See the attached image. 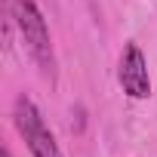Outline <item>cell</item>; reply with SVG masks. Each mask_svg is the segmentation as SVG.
Returning <instances> with one entry per match:
<instances>
[{"label":"cell","instance_id":"3","mask_svg":"<svg viewBox=\"0 0 157 157\" xmlns=\"http://www.w3.org/2000/svg\"><path fill=\"white\" fill-rule=\"evenodd\" d=\"M117 80L129 99H148L151 96V77H148V62L136 43H126L117 68Z\"/></svg>","mask_w":157,"mask_h":157},{"label":"cell","instance_id":"4","mask_svg":"<svg viewBox=\"0 0 157 157\" xmlns=\"http://www.w3.org/2000/svg\"><path fill=\"white\" fill-rule=\"evenodd\" d=\"M3 157H13V154H10V151H3Z\"/></svg>","mask_w":157,"mask_h":157},{"label":"cell","instance_id":"1","mask_svg":"<svg viewBox=\"0 0 157 157\" xmlns=\"http://www.w3.org/2000/svg\"><path fill=\"white\" fill-rule=\"evenodd\" d=\"M10 19L16 22L28 56L34 59L40 74L49 77V83H52L56 80V49H52V37H49V28H46L40 6L34 0H10Z\"/></svg>","mask_w":157,"mask_h":157},{"label":"cell","instance_id":"2","mask_svg":"<svg viewBox=\"0 0 157 157\" xmlns=\"http://www.w3.org/2000/svg\"><path fill=\"white\" fill-rule=\"evenodd\" d=\"M13 120H16V129L19 136L25 139L31 157H62V148L56 142V136L49 132V126L43 123L37 105L28 99V96H19L16 105H13Z\"/></svg>","mask_w":157,"mask_h":157}]
</instances>
